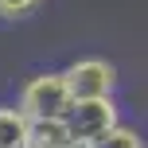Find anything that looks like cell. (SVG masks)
Returning <instances> with one entry per match:
<instances>
[{
    "label": "cell",
    "mask_w": 148,
    "mask_h": 148,
    "mask_svg": "<svg viewBox=\"0 0 148 148\" xmlns=\"http://www.w3.org/2000/svg\"><path fill=\"white\" fill-rule=\"evenodd\" d=\"M16 109L23 113L27 121H66L70 113V94H66V82H62V70H39L23 82L20 97H16Z\"/></svg>",
    "instance_id": "cell-1"
},
{
    "label": "cell",
    "mask_w": 148,
    "mask_h": 148,
    "mask_svg": "<svg viewBox=\"0 0 148 148\" xmlns=\"http://www.w3.org/2000/svg\"><path fill=\"white\" fill-rule=\"evenodd\" d=\"M27 148H78L66 129V121H31Z\"/></svg>",
    "instance_id": "cell-4"
},
{
    "label": "cell",
    "mask_w": 148,
    "mask_h": 148,
    "mask_svg": "<svg viewBox=\"0 0 148 148\" xmlns=\"http://www.w3.org/2000/svg\"><path fill=\"white\" fill-rule=\"evenodd\" d=\"M47 0H0V23H20L43 8Z\"/></svg>",
    "instance_id": "cell-7"
},
{
    "label": "cell",
    "mask_w": 148,
    "mask_h": 148,
    "mask_svg": "<svg viewBox=\"0 0 148 148\" xmlns=\"http://www.w3.org/2000/svg\"><path fill=\"white\" fill-rule=\"evenodd\" d=\"M27 129L31 121L16 105H0V148H27Z\"/></svg>",
    "instance_id": "cell-5"
},
{
    "label": "cell",
    "mask_w": 148,
    "mask_h": 148,
    "mask_svg": "<svg viewBox=\"0 0 148 148\" xmlns=\"http://www.w3.org/2000/svg\"><path fill=\"white\" fill-rule=\"evenodd\" d=\"M82 148H144V136L136 133L133 125H113L109 133H101L97 140H90Z\"/></svg>",
    "instance_id": "cell-6"
},
{
    "label": "cell",
    "mask_w": 148,
    "mask_h": 148,
    "mask_svg": "<svg viewBox=\"0 0 148 148\" xmlns=\"http://www.w3.org/2000/svg\"><path fill=\"white\" fill-rule=\"evenodd\" d=\"M62 82H66L70 101H94V97H113L117 94V66L109 59H74L66 70H62Z\"/></svg>",
    "instance_id": "cell-2"
},
{
    "label": "cell",
    "mask_w": 148,
    "mask_h": 148,
    "mask_svg": "<svg viewBox=\"0 0 148 148\" xmlns=\"http://www.w3.org/2000/svg\"><path fill=\"white\" fill-rule=\"evenodd\" d=\"M113 125H121V109L117 97H94V101H74L66 113V129L74 136V144H90L97 140L101 133H109Z\"/></svg>",
    "instance_id": "cell-3"
}]
</instances>
